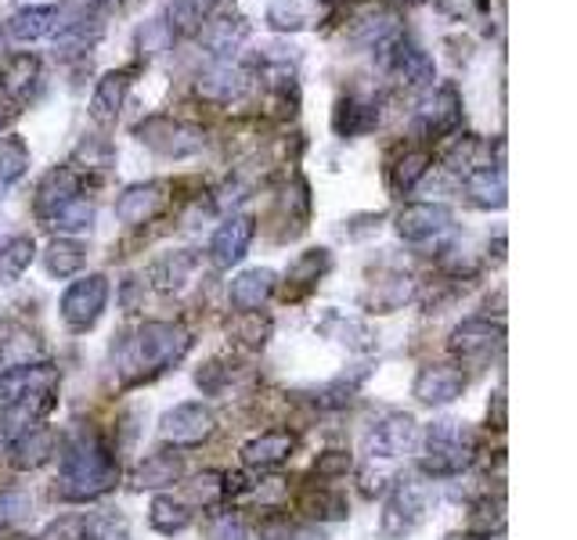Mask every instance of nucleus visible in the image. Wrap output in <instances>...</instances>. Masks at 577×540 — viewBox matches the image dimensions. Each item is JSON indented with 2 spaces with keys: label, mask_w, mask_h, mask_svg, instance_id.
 <instances>
[{
  "label": "nucleus",
  "mask_w": 577,
  "mask_h": 540,
  "mask_svg": "<svg viewBox=\"0 0 577 540\" xmlns=\"http://www.w3.org/2000/svg\"><path fill=\"white\" fill-rule=\"evenodd\" d=\"M55 404H58L55 390H43V393H33V396L19 400V404L4 408L0 411V443H11V440H19L22 432L43 425V419L55 411Z\"/></svg>",
  "instance_id": "17"
},
{
  "label": "nucleus",
  "mask_w": 577,
  "mask_h": 540,
  "mask_svg": "<svg viewBox=\"0 0 577 540\" xmlns=\"http://www.w3.org/2000/svg\"><path fill=\"white\" fill-rule=\"evenodd\" d=\"M506 346V324L491 317H466L448 335V350L462 364H488Z\"/></svg>",
  "instance_id": "6"
},
{
  "label": "nucleus",
  "mask_w": 577,
  "mask_h": 540,
  "mask_svg": "<svg viewBox=\"0 0 577 540\" xmlns=\"http://www.w3.org/2000/svg\"><path fill=\"white\" fill-rule=\"evenodd\" d=\"M95 4H113V0H95Z\"/></svg>",
  "instance_id": "58"
},
{
  "label": "nucleus",
  "mask_w": 577,
  "mask_h": 540,
  "mask_svg": "<svg viewBox=\"0 0 577 540\" xmlns=\"http://www.w3.org/2000/svg\"><path fill=\"white\" fill-rule=\"evenodd\" d=\"M40 84V58L37 55H14L0 69V90L8 95V101H26L29 90Z\"/></svg>",
  "instance_id": "32"
},
{
  "label": "nucleus",
  "mask_w": 577,
  "mask_h": 540,
  "mask_svg": "<svg viewBox=\"0 0 577 540\" xmlns=\"http://www.w3.org/2000/svg\"><path fill=\"white\" fill-rule=\"evenodd\" d=\"M253 238H256V220L250 213L227 216V220L214 230V238H209V259H214V267L217 271L238 267L242 259H246Z\"/></svg>",
  "instance_id": "11"
},
{
  "label": "nucleus",
  "mask_w": 577,
  "mask_h": 540,
  "mask_svg": "<svg viewBox=\"0 0 577 540\" xmlns=\"http://www.w3.org/2000/svg\"><path fill=\"white\" fill-rule=\"evenodd\" d=\"M477 432L459 419H440L419 432V472L427 480H454L477 461Z\"/></svg>",
  "instance_id": "3"
},
{
  "label": "nucleus",
  "mask_w": 577,
  "mask_h": 540,
  "mask_svg": "<svg viewBox=\"0 0 577 540\" xmlns=\"http://www.w3.org/2000/svg\"><path fill=\"white\" fill-rule=\"evenodd\" d=\"M134 72H138V66L113 69V72H105L101 80H98L95 98H90V119H95L98 127H113V122L119 119V108H124V101H127Z\"/></svg>",
  "instance_id": "19"
},
{
  "label": "nucleus",
  "mask_w": 577,
  "mask_h": 540,
  "mask_svg": "<svg viewBox=\"0 0 577 540\" xmlns=\"http://www.w3.org/2000/svg\"><path fill=\"white\" fill-rule=\"evenodd\" d=\"M466 385H469V379L459 364H430L415 375L412 393L419 404H427V408H448L466 393Z\"/></svg>",
  "instance_id": "14"
},
{
  "label": "nucleus",
  "mask_w": 577,
  "mask_h": 540,
  "mask_svg": "<svg viewBox=\"0 0 577 540\" xmlns=\"http://www.w3.org/2000/svg\"><path fill=\"white\" fill-rule=\"evenodd\" d=\"M314 8L303 4V0H275V4L267 8V26L275 29V33H300V29L314 26Z\"/></svg>",
  "instance_id": "42"
},
{
  "label": "nucleus",
  "mask_w": 577,
  "mask_h": 540,
  "mask_svg": "<svg viewBox=\"0 0 577 540\" xmlns=\"http://www.w3.org/2000/svg\"><path fill=\"white\" fill-rule=\"evenodd\" d=\"M250 90V76L242 72L232 61H214L206 72H199V95L214 105H232V101H242Z\"/></svg>",
  "instance_id": "22"
},
{
  "label": "nucleus",
  "mask_w": 577,
  "mask_h": 540,
  "mask_svg": "<svg viewBox=\"0 0 577 540\" xmlns=\"http://www.w3.org/2000/svg\"><path fill=\"white\" fill-rule=\"evenodd\" d=\"M148 522H151V530L163 537L185 533L192 527V508L185 501H174V498H166V493H159V498H151V504H148Z\"/></svg>",
  "instance_id": "36"
},
{
  "label": "nucleus",
  "mask_w": 577,
  "mask_h": 540,
  "mask_svg": "<svg viewBox=\"0 0 577 540\" xmlns=\"http://www.w3.org/2000/svg\"><path fill=\"white\" fill-rule=\"evenodd\" d=\"M430 166H433V156L427 148H408L398 159V166H390V188L398 195H408L422 177L430 174Z\"/></svg>",
  "instance_id": "39"
},
{
  "label": "nucleus",
  "mask_w": 577,
  "mask_h": 540,
  "mask_svg": "<svg viewBox=\"0 0 577 540\" xmlns=\"http://www.w3.org/2000/svg\"><path fill=\"white\" fill-rule=\"evenodd\" d=\"M454 224V213L451 206L444 203H408L401 213H398V235L412 245H422V242H433L440 235H448Z\"/></svg>",
  "instance_id": "13"
},
{
  "label": "nucleus",
  "mask_w": 577,
  "mask_h": 540,
  "mask_svg": "<svg viewBox=\"0 0 577 540\" xmlns=\"http://www.w3.org/2000/svg\"><path fill=\"white\" fill-rule=\"evenodd\" d=\"M80 188H84V174L72 163L55 166L51 174H43L40 188H37V213H40V220H43V216H51L58 206L72 203V198L80 195Z\"/></svg>",
  "instance_id": "23"
},
{
  "label": "nucleus",
  "mask_w": 577,
  "mask_h": 540,
  "mask_svg": "<svg viewBox=\"0 0 577 540\" xmlns=\"http://www.w3.org/2000/svg\"><path fill=\"white\" fill-rule=\"evenodd\" d=\"M278 288V274L271 267H250L232 277V288H227V300H232L235 314H253L275 296Z\"/></svg>",
  "instance_id": "18"
},
{
  "label": "nucleus",
  "mask_w": 577,
  "mask_h": 540,
  "mask_svg": "<svg viewBox=\"0 0 577 540\" xmlns=\"http://www.w3.org/2000/svg\"><path fill=\"white\" fill-rule=\"evenodd\" d=\"M227 335H232L235 343H242L246 350H261V346H267V338H271V321L261 317V311L235 314L232 321H227Z\"/></svg>",
  "instance_id": "44"
},
{
  "label": "nucleus",
  "mask_w": 577,
  "mask_h": 540,
  "mask_svg": "<svg viewBox=\"0 0 577 540\" xmlns=\"http://www.w3.org/2000/svg\"><path fill=\"white\" fill-rule=\"evenodd\" d=\"M29 169V145L19 134L0 137V195H4L11 184H19Z\"/></svg>",
  "instance_id": "41"
},
{
  "label": "nucleus",
  "mask_w": 577,
  "mask_h": 540,
  "mask_svg": "<svg viewBox=\"0 0 577 540\" xmlns=\"http://www.w3.org/2000/svg\"><path fill=\"white\" fill-rule=\"evenodd\" d=\"M261 540H329V533L317 522H288V519H267L261 527Z\"/></svg>",
  "instance_id": "47"
},
{
  "label": "nucleus",
  "mask_w": 577,
  "mask_h": 540,
  "mask_svg": "<svg viewBox=\"0 0 577 540\" xmlns=\"http://www.w3.org/2000/svg\"><path fill=\"white\" fill-rule=\"evenodd\" d=\"M43 224L51 230H58V238H72V235H84V230L95 227V203L87 195H76L72 203L58 206L51 216H43Z\"/></svg>",
  "instance_id": "34"
},
{
  "label": "nucleus",
  "mask_w": 577,
  "mask_h": 540,
  "mask_svg": "<svg viewBox=\"0 0 577 540\" xmlns=\"http://www.w3.org/2000/svg\"><path fill=\"white\" fill-rule=\"evenodd\" d=\"M303 516L311 522H336V519H346L351 516V508H346V498L340 490H329V487H317V490H307L303 493Z\"/></svg>",
  "instance_id": "40"
},
{
  "label": "nucleus",
  "mask_w": 577,
  "mask_h": 540,
  "mask_svg": "<svg viewBox=\"0 0 577 540\" xmlns=\"http://www.w3.org/2000/svg\"><path fill=\"white\" fill-rule=\"evenodd\" d=\"M296 451V436L285 429H267L261 436H253L246 446H242V465L256 469V472H267V469H278L282 461H288Z\"/></svg>",
  "instance_id": "21"
},
{
  "label": "nucleus",
  "mask_w": 577,
  "mask_h": 540,
  "mask_svg": "<svg viewBox=\"0 0 577 540\" xmlns=\"http://www.w3.org/2000/svg\"><path fill=\"white\" fill-rule=\"evenodd\" d=\"M109 292L113 288H109V277L105 274H87V277H80V282H72L62 292V303H58L62 321L72 332H90L101 321L105 306H109Z\"/></svg>",
  "instance_id": "7"
},
{
  "label": "nucleus",
  "mask_w": 577,
  "mask_h": 540,
  "mask_svg": "<svg viewBox=\"0 0 577 540\" xmlns=\"http://www.w3.org/2000/svg\"><path fill=\"white\" fill-rule=\"evenodd\" d=\"M372 375V364H358V367H346V372H340L336 379H329L325 385H314V390L307 393L314 408L322 411H340L346 408L351 400L361 393V385L369 382Z\"/></svg>",
  "instance_id": "25"
},
{
  "label": "nucleus",
  "mask_w": 577,
  "mask_h": 540,
  "mask_svg": "<svg viewBox=\"0 0 577 540\" xmlns=\"http://www.w3.org/2000/svg\"><path fill=\"white\" fill-rule=\"evenodd\" d=\"M76 540H130L127 522L113 512H95L80 519V533Z\"/></svg>",
  "instance_id": "46"
},
{
  "label": "nucleus",
  "mask_w": 577,
  "mask_h": 540,
  "mask_svg": "<svg viewBox=\"0 0 577 540\" xmlns=\"http://www.w3.org/2000/svg\"><path fill=\"white\" fill-rule=\"evenodd\" d=\"M76 169H113L116 166V151L105 137H84L80 148H76Z\"/></svg>",
  "instance_id": "48"
},
{
  "label": "nucleus",
  "mask_w": 577,
  "mask_h": 540,
  "mask_svg": "<svg viewBox=\"0 0 577 540\" xmlns=\"http://www.w3.org/2000/svg\"><path fill=\"white\" fill-rule=\"evenodd\" d=\"M332 267V253L329 249H307V253H300L293 264H288L285 271V282L296 288V296H303V292H311L322 277L329 274Z\"/></svg>",
  "instance_id": "35"
},
{
  "label": "nucleus",
  "mask_w": 577,
  "mask_h": 540,
  "mask_svg": "<svg viewBox=\"0 0 577 540\" xmlns=\"http://www.w3.org/2000/svg\"><path fill=\"white\" fill-rule=\"evenodd\" d=\"M33 357H37L33 338H29L26 332L0 338V372H11V367H22V364H37Z\"/></svg>",
  "instance_id": "50"
},
{
  "label": "nucleus",
  "mask_w": 577,
  "mask_h": 540,
  "mask_svg": "<svg viewBox=\"0 0 577 540\" xmlns=\"http://www.w3.org/2000/svg\"><path fill=\"white\" fill-rule=\"evenodd\" d=\"M217 432L214 411L199 400H185V404H174L170 411H163L159 419V436L174 446H199Z\"/></svg>",
  "instance_id": "10"
},
{
  "label": "nucleus",
  "mask_w": 577,
  "mask_h": 540,
  "mask_svg": "<svg viewBox=\"0 0 577 540\" xmlns=\"http://www.w3.org/2000/svg\"><path fill=\"white\" fill-rule=\"evenodd\" d=\"M506 530V498L502 493H488V498H480V504L473 508V516H469V533L480 537V540H491Z\"/></svg>",
  "instance_id": "43"
},
{
  "label": "nucleus",
  "mask_w": 577,
  "mask_h": 540,
  "mask_svg": "<svg viewBox=\"0 0 577 540\" xmlns=\"http://www.w3.org/2000/svg\"><path fill=\"white\" fill-rule=\"evenodd\" d=\"M188 498L203 508H214L224 501V472H203L188 483Z\"/></svg>",
  "instance_id": "51"
},
{
  "label": "nucleus",
  "mask_w": 577,
  "mask_h": 540,
  "mask_svg": "<svg viewBox=\"0 0 577 540\" xmlns=\"http://www.w3.org/2000/svg\"><path fill=\"white\" fill-rule=\"evenodd\" d=\"M351 469H354V458L346 454V451H325L322 458L314 461L311 472L317 475V480H343V475L351 472Z\"/></svg>",
  "instance_id": "54"
},
{
  "label": "nucleus",
  "mask_w": 577,
  "mask_h": 540,
  "mask_svg": "<svg viewBox=\"0 0 577 540\" xmlns=\"http://www.w3.org/2000/svg\"><path fill=\"white\" fill-rule=\"evenodd\" d=\"M427 512H430V483H422L419 475H401V480H393L387 493L379 530H383L387 540H404L427 519Z\"/></svg>",
  "instance_id": "4"
},
{
  "label": "nucleus",
  "mask_w": 577,
  "mask_h": 540,
  "mask_svg": "<svg viewBox=\"0 0 577 540\" xmlns=\"http://www.w3.org/2000/svg\"><path fill=\"white\" fill-rule=\"evenodd\" d=\"M495 429H506V393H495Z\"/></svg>",
  "instance_id": "55"
},
{
  "label": "nucleus",
  "mask_w": 577,
  "mask_h": 540,
  "mask_svg": "<svg viewBox=\"0 0 577 540\" xmlns=\"http://www.w3.org/2000/svg\"><path fill=\"white\" fill-rule=\"evenodd\" d=\"M398 29H401V11L379 4L361 14L351 29V37H354V43H361V48H387V43L398 37Z\"/></svg>",
  "instance_id": "30"
},
{
  "label": "nucleus",
  "mask_w": 577,
  "mask_h": 540,
  "mask_svg": "<svg viewBox=\"0 0 577 540\" xmlns=\"http://www.w3.org/2000/svg\"><path fill=\"white\" fill-rule=\"evenodd\" d=\"M11 116H14V108H0V134H4V127H8Z\"/></svg>",
  "instance_id": "56"
},
{
  "label": "nucleus",
  "mask_w": 577,
  "mask_h": 540,
  "mask_svg": "<svg viewBox=\"0 0 577 540\" xmlns=\"http://www.w3.org/2000/svg\"><path fill=\"white\" fill-rule=\"evenodd\" d=\"M459 122H462V98L454 84L430 87L427 98L415 108V134L422 141H440V137L459 130Z\"/></svg>",
  "instance_id": "9"
},
{
  "label": "nucleus",
  "mask_w": 577,
  "mask_h": 540,
  "mask_svg": "<svg viewBox=\"0 0 577 540\" xmlns=\"http://www.w3.org/2000/svg\"><path fill=\"white\" fill-rule=\"evenodd\" d=\"M444 540H480V537H473V533H448Z\"/></svg>",
  "instance_id": "57"
},
{
  "label": "nucleus",
  "mask_w": 577,
  "mask_h": 540,
  "mask_svg": "<svg viewBox=\"0 0 577 540\" xmlns=\"http://www.w3.org/2000/svg\"><path fill=\"white\" fill-rule=\"evenodd\" d=\"M166 206V184L163 180H141L116 198V220L127 227H141L148 220H156L159 209Z\"/></svg>",
  "instance_id": "16"
},
{
  "label": "nucleus",
  "mask_w": 577,
  "mask_h": 540,
  "mask_svg": "<svg viewBox=\"0 0 577 540\" xmlns=\"http://www.w3.org/2000/svg\"><path fill=\"white\" fill-rule=\"evenodd\" d=\"M134 134H138V141L145 148H151L163 159H188L206 145V130L199 122L174 119V116H148L134 127Z\"/></svg>",
  "instance_id": "5"
},
{
  "label": "nucleus",
  "mask_w": 577,
  "mask_h": 540,
  "mask_svg": "<svg viewBox=\"0 0 577 540\" xmlns=\"http://www.w3.org/2000/svg\"><path fill=\"white\" fill-rule=\"evenodd\" d=\"M37 259V242L29 235H14L0 245V285H14Z\"/></svg>",
  "instance_id": "37"
},
{
  "label": "nucleus",
  "mask_w": 577,
  "mask_h": 540,
  "mask_svg": "<svg viewBox=\"0 0 577 540\" xmlns=\"http://www.w3.org/2000/svg\"><path fill=\"white\" fill-rule=\"evenodd\" d=\"M84 264H87V249L76 238H55L48 245V253H43V267H48L51 277H72L84 271Z\"/></svg>",
  "instance_id": "38"
},
{
  "label": "nucleus",
  "mask_w": 577,
  "mask_h": 540,
  "mask_svg": "<svg viewBox=\"0 0 577 540\" xmlns=\"http://www.w3.org/2000/svg\"><path fill=\"white\" fill-rule=\"evenodd\" d=\"M174 40H177V33H174V26L166 22V14H156V19L141 22V29H138V51H141V58L166 55V51L174 48Z\"/></svg>",
  "instance_id": "45"
},
{
  "label": "nucleus",
  "mask_w": 577,
  "mask_h": 540,
  "mask_svg": "<svg viewBox=\"0 0 577 540\" xmlns=\"http://www.w3.org/2000/svg\"><path fill=\"white\" fill-rule=\"evenodd\" d=\"M29 512H33V498L26 490H0V530L22 522Z\"/></svg>",
  "instance_id": "52"
},
{
  "label": "nucleus",
  "mask_w": 577,
  "mask_h": 540,
  "mask_svg": "<svg viewBox=\"0 0 577 540\" xmlns=\"http://www.w3.org/2000/svg\"><path fill=\"white\" fill-rule=\"evenodd\" d=\"M206 533H209V540H246L250 537L246 522L238 519V512H217L214 519H209Z\"/></svg>",
  "instance_id": "53"
},
{
  "label": "nucleus",
  "mask_w": 577,
  "mask_h": 540,
  "mask_svg": "<svg viewBox=\"0 0 577 540\" xmlns=\"http://www.w3.org/2000/svg\"><path fill=\"white\" fill-rule=\"evenodd\" d=\"M185 454L177 451H159V454H148L138 469H134L130 483L134 490H166L185 480Z\"/></svg>",
  "instance_id": "27"
},
{
  "label": "nucleus",
  "mask_w": 577,
  "mask_h": 540,
  "mask_svg": "<svg viewBox=\"0 0 577 540\" xmlns=\"http://www.w3.org/2000/svg\"><path fill=\"white\" fill-rule=\"evenodd\" d=\"M192 332L177 321H145L134 338H127L124 353H119V372L124 382H145L163 372H170L192 350Z\"/></svg>",
  "instance_id": "2"
},
{
  "label": "nucleus",
  "mask_w": 577,
  "mask_h": 540,
  "mask_svg": "<svg viewBox=\"0 0 577 540\" xmlns=\"http://www.w3.org/2000/svg\"><path fill=\"white\" fill-rule=\"evenodd\" d=\"M317 332H322L325 338H332V343L354 350V353H372L375 350V335H372L369 324L358 321V317H343L340 311H325V317L317 321Z\"/></svg>",
  "instance_id": "31"
},
{
  "label": "nucleus",
  "mask_w": 577,
  "mask_h": 540,
  "mask_svg": "<svg viewBox=\"0 0 577 540\" xmlns=\"http://www.w3.org/2000/svg\"><path fill=\"white\" fill-rule=\"evenodd\" d=\"M419 446V422L404 411H387L364 432V454L369 461H398Z\"/></svg>",
  "instance_id": "8"
},
{
  "label": "nucleus",
  "mask_w": 577,
  "mask_h": 540,
  "mask_svg": "<svg viewBox=\"0 0 577 540\" xmlns=\"http://www.w3.org/2000/svg\"><path fill=\"white\" fill-rule=\"evenodd\" d=\"M480 156V141L473 134H462V137H454V145L448 148V156H444V166L451 169V174H473V169H480L477 163Z\"/></svg>",
  "instance_id": "49"
},
{
  "label": "nucleus",
  "mask_w": 577,
  "mask_h": 540,
  "mask_svg": "<svg viewBox=\"0 0 577 540\" xmlns=\"http://www.w3.org/2000/svg\"><path fill=\"white\" fill-rule=\"evenodd\" d=\"M55 29H58V8H48V4L22 8L4 22V33L14 43H37L43 37H55Z\"/></svg>",
  "instance_id": "29"
},
{
  "label": "nucleus",
  "mask_w": 577,
  "mask_h": 540,
  "mask_svg": "<svg viewBox=\"0 0 577 540\" xmlns=\"http://www.w3.org/2000/svg\"><path fill=\"white\" fill-rule=\"evenodd\" d=\"M383 51H390L387 55V69L393 72V80H398V84H404L408 90H427V87H433L437 66H433V58L419 48V43L393 37Z\"/></svg>",
  "instance_id": "12"
},
{
  "label": "nucleus",
  "mask_w": 577,
  "mask_h": 540,
  "mask_svg": "<svg viewBox=\"0 0 577 540\" xmlns=\"http://www.w3.org/2000/svg\"><path fill=\"white\" fill-rule=\"evenodd\" d=\"M415 277L404 274V271H390L387 277H379V282H372L369 296H364V306H369L372 314H393L401 311L404 303L415 300Z\"/></svg>",
  "instance_id": "28"
},
{
  "label": "nucleus",
  "mask_w": 577,
  "mask_h": 540,
  "mask_svg": "<svg viewBox=\"0 0 577 540\" xmlns=\"http://www.w3.org/2000/svg\"><path fill=\"white\" fill-rule=\"evenodd\" d=\"M379 127V101L361 98V95H343L336 101V112H332V130H336L343 141L346 137H364Z\"/></svg>",
  "instance_id": "26"
},
{
  "label": "nucleus",
  "mask_w": 577,
  "mask_h": 540,
  "mask_svg": "<svg viewBox=\"0 0 577 540\" xmlns=\"http://www.w3.org/2000/svg\"><path fill=\"white\" fill-rule=\"evenodd\" d=\"M195 267H199V256H195V253H188V249L185 253H166L163 259L151 264L148 277H151V285H156L159 292H180L192 282Z\"/></svg>",
  "instance_id": "33"
},
{
  "label": "nucleus",
  "mask_w": 577,
  "mask_h": 540,
  "mask_svg": "<svg viewBox=\"0 0 577 540\" xmlns=\"http://www.w3.org/2000/svg\"><path fill=\"white\" fill-rule=\"evenodd\" d=\"M4 446H8L11 469L33 472V469H40V465H48V461L58 454V436H55L51 425H37V429L22 432L19 440H11V443H4Z\"/></svg>",
  "instance_id": "20"
},
{
  "label": "nucleus",
  "mask_w": 577,
  "mask_h": 540,
  "mask_svg": "<svg viewBox=\"0 0 577 540\" xmlns=\"http://www.w3.org/2000/svg\"><path fill=\"white\" fill-rule=\"evenodd\" d=\"M43 390H58V372L43 361L0 372V411L19 404V400L33 396V393H43Z\"/></svg>",
  "instance_id": "15"
},
{
  "label": "nucleus",
  "mask_w": 577,
  "mask_h": 540,
  "mask_svg": "<svg viewBox=\"0 0 577 540\" xmlns=\"http://www.w3.org/2000/svg\"><path fill=\"white\" fill-rule=\"evenodd\" d=\"M119 483V461L98 429H76L58 443V498L87 504L105 498Z\"/></svg>",
  "instance_id": "1"
},
{
  "label": "nucleus",
  "mask_w": 577,
  "mask_h": 540,
  "mask_svg": "<svg viewBox=\"0 0 577 540\" xmlns=\"http://www.w3.org/2000/svg\"><path fill=\"white\" fill-rule=\"evenodd\" d=\"M466 198L477 209H506L509 203V184H506V166L502 163H488L466 174Z\"/></svg>",
  "instance_id": "24"
}]
</instances>
